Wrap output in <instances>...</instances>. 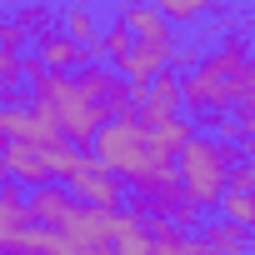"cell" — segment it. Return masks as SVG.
Here are the masks:
<instances>
[{
  "label": "cell",
  "instance_id": "cell-1",
  "mask_svg": "<svg viewBox=\"0 0 255 255\" xmlns=\"http://www.w3.org/2000/svg\"><path fill=\"white\" fill-rule=\"evenodd\" d=\"M30 105H35L40 115H50L55 130H60L65 140L85 145V150H90V140L100 135V125L115 120L110 105H105L80 75H65V70H40V75L30 80Z\"/></svg>",
  "mask_w": 255,
  "mask_h": 255
},
{
  "label": "cell",
  "instance_id": "cell-2",
  "mask_svg": "<svg viewBox=\"0 0 255 255\" xmlns=\"http://www.w3.org/2000/svg\"><path fill=\"white\" fill-rule=\"evenodd\" d=\"M250 35L245 30H230L220 45L205 50V60L180 75L185 80V110L200 120V115H215V110H235V90H240V70L250 60Z\"/></svg>",
  "mask_w": 255,
  "mask_h": 255
},
{
  "label": "cell",
  "instance_id": "cell-3",
  "mask_svg": "<svg viewBox=\"0 0 255 255\" xmlns=\"http://www.w3.org/2000/svg\"><path fill=\"white\" fill-rule=\"evenodd\" d=\"M120 15L130 20V30H135V50L125 55V60H115V70L130 80V85H150L160 70H170L175 65V25L150 5V0H120Z\"/></svg>",
  "mask_w": 255,
  "mask_h": 255
},
{
  "label": "cell",
  "instance_id": "cell-4",
  "mask_svg": "<svg viewBox=\"0 0 255 255\" xmlns=\"http://www.w3.org/2000/svg\"><path fill=\"white\" fill-rule=\"evenodd\" d=\"M240 160H245V150H235L230 140H220V135H190L185 150L175 155V170L185 180V195L200 200L205 210H215L220 195H225V185H230V170Z\"/></svg>",
  "mask_w": 255,
  "mask_h": 255
},
{
  "label": "cell",
  "instance_id": "cell-5",
  "mask_svg": "<svg viewBox=\"0 0 255 255\" xmlns=\"http://www.w3.org/2000/svg\"><path fill=\"white\" fill-rule=\"evenodd\" d=\"M90 150H95V160H100L105 170H115L120 180H140L145 170L170 165V160H160L150 130H145L135 115H115V120H105V125H100V135L90 140Z\"/></svg>",
  "mask_w": 255,
  "mask_h": 255
},
{
  "label": "cell",
  "instance_id": "cell-6",
  "mask_svg": "<svg viewBox=\"0 0 255 255\" xmlns=\"http://www.w3.org/2000/svg\"><path fill=\"white\" fill-rule=\"evenodd\" d=\"M180 195H185V180H180L175 160L145 170L140 180H130V210H135L140 220H150V215H170V210L180 205Z\"/></svg>",
  "mask_w": 255,
  "mask_h": 255
},
{
  "label": "cell",
  "instance_id": "cell-7",
  "mask_svg": "<svg viewBox=\"0 0 255 255\" xmlns=\"http://www.w3.org/2000/svg\"><path fill=\"white\" fill-rule=\"evenodd\" d=\"M85 205H100V210H120V195H125V180L115 175V170H105L100 160H95V150H85L80 155V165H75V175L65 180Z\"/></svg>",
  "mask_w": 255,
  "mask_h": 255
},
{
  "label": "cell",
  "instance_id": "cell-8",
  "mask_svg": "<svg viewBox=\"0 0 255 255\" xmlns=\"http://www.w3.org/2000/svg\"><path fill=\"white\" fill-rule=\"evenodd\" d=\"M25 185L20 180H0V255H10L15 245H20V235L35 225V210H30V200L20 195Z\"/></svg>",
  "mask_w": 255,
  "mask_h": 255
},
{
  "label": "cell",
  "instance_id": "cell-9",
  "mask_svg": "<svg viewBox=\"0 0 255 255\" xmlns=\"http://www.w3.org/2000/svg\"><path fill=\"white\" fill-rule=\"evenodd\" d=\"M5 175L20 180L25 190L55 180V170H50V160H45V145H30V140H10V145H5Z\"/></svg>",
  "mask_w": 255,
  "mask_h": 255
},
{
  "label": "cell",
  "instance_id": "cell-10",
  "mask_svg": "<svg viewBox=\"0 0 255 255\" xmlns=\"http://www.w3.org/2000/svg\"><path fill=\"white\" fill-rule=\"evenodd\" d=\"M0 135H5V140H30V145H50V140H60L55 120H50V115H40L35 105H5Z\"/></svg>",
  "mask_w": 255,
  "mask_h": 255
},
{
  "label": "cell",
  "instance_id": "cell-11",
  "mask_svg": "<svg viewBox=\"0 0 255 255\" xmlns=\"http://www.w3.org/2000/svg\"><path fill=\"white\" fill-rule=\"evenodd\" d=\"M35 50H40L45 70H80V65L90 60V50H85L75 35H65L60 25H55V30H45V35L35 40Z\"/></svg>",
  "mask_w": 255,
  "mask_h": 255
},
{
  "label": "cell",
  "instance_id": "cell-12",
  "mask_svg": "<svg viewBox=\"0 0 255 255\" xmlns=\"http://www.w3.org/2000/svg\"><path fill=\"white\" fill-rule=\"evenodd\" d=\"M200 240H205V250L210 255H250V230L240 225V220H205L200 225Z\"/></svg>",
  "mask_w": 255,
  "mask_h": 255
},
{
  "label": "cell",
  "instance_id": "cell-13",
  "mask_svg": "<svg viewBox=\"0 0 255 255\" xmlns=\"http://www.w3.org/2000/svg\"><path fill=\"white\" fill-rule=\"evenodd\" d=\"M150 5L170 20V25H200L210 15H225L230 0H150Z\"/></svg>",
  "mask_w": 255,
  "mask_h": 255
},
{
  "label": "cell",
  "instance_id": "cell-14",
  "mask_svg": "<svg viewBox=\"0 0 255 255\" xmlns=\"http://www.w3.org/2000/svg\"><path fill=\"white\" fill-rule=\"evenodd\" d=\"M130 50H135V30H130L125 15H115V20L105 25V35L90 45V60H125Z\"/></svg>",
  "mask_w": 255,
  "mask_h": 255
},
{
  "label": "cell",
  "instance_id": "cell-15",
  "mask_svg": "<svg viewBox=\"0 0 255 255\" xmlns=\"http://www.w3.org/2000/svg\"><path fill=\"white\" fill-rule=\"evenodd\" d=\"M60 30L65 35H75L85 50L100 40V25H95V5H90V0H70V5L60 10Z\"/></svg>",
  "mask_w": 255,
  "mask_h": 255
},
{
  "label": "cell",
  "instance_id": "cell-16",
  "mask_svg": "<svg viewBox=\"0 0 255 255\" xmlns=\"http://www.w3.org/2000/svg\"><path fill=\"white\" fill-rule=\"evenodd\" d=\"M195 135V125L185 120V115H170V120H160L155 130H150V140H155V150H160V160H175L180 150H185V140Z\"/></svg>",
  "mask_w": 255,
  "mask_h": 255
},
{
  "label": "cell",
  "instance_id": "cell-17",
  "mask_svg": "<svg viewBox=\"0 0 255 255\" xmlns=\"http://www.w3.org/2000/svg\"><path fill=\"white\" fill-rule=\"evenodd\" d=\"M215 210H220L225 220H240L245 230H255V190H250V185H235V180H230Z\"/></svg>",
  "mask_w": 255,
  "mask_h": 255
},
{
  "label": "cell",
  "instance_id": "cell-18",
  "mask_svg": "<svg viewBox=\"0 0 255 255\" xmlns=\"http://www.w3.org/2000/svg\"><path fill=\"white\" fill-rule=\"evenodd\" d=\"M10 20H15V25H20L25 35H35V40H40L45 30H55V25H60V15H55V10L45 5V0H30V5H15V15H10Z\"/></svg>",
  "mask_w": 255,
  "mask_h": 255
},
{
  "label": "cell",
  "instance_id": "cell-19",
  "mask_svg": "<svg viewBox=\"0 0 255 255\" xmlns=\"http://www.w3.org/2000/svg\"><path fill=\"white\" fill-rule=\"evenodd\" d=\"M20 85H25V55L5 50L0 55V95H5L10 105H20Z\"/></svg>",
  "mask_w": 255,
  "mask_h": 255
},
{
  "label": "cell",
  "instance_id": "cell-20",
  "mask_svg": "<svg viewBox=\"0 0 255 255\" xmlns=\"http://www.w3.org/2000/svg\"><path fill=\"white\" fill-rule=\"evenodd\" d=\"M235 120H245V115H255V55L245 60V70H240V90H235V110H230Z\"/></svg>",
  "mask_w": 255,
  "mask_h": 255
},
{
  "label": "cell",
  "instance_id": "cell-21",
  "mask_svg": "<svg viewBox=\"0 0 255 255\" xmlns=\"http://www.w3.org/2000/svg\"><path fill=\"white\" fill-rule=\"evenodd\" d=\"M200 215H205V205H200V200H190V195H180V205L170 210V220H175L180 230H200V225H205Z\"/></svg>",
  "mask_w": 255,
  "mask_h": 255
},
{
  "label": "cell",
  "instance_id": "cell-22",
  "mask_svg": "<svg viewBox=\"0 0 255 255\" xmlns=\"http://www.w3.org/2000/svg\"><path fill=\"white\" fill-rule=\"evenodd\" d=\"M205 60V45L195 40V45H175V70H195Z\"/></svg>",
  "mask_w": 255,
  "mask_h": 255
},
{
  "label": "cell",
  "instance_id": "cell-23",
  "mask_svg": "<svg viewBox=\"0 0 255 255\" xmlns=\"http://www.w3.org/2000/svg\"><path fill=\"white\" fill-rule=\"evenodd\" d=\"M20 40H25V30H20L15 20H0V55H5V50H20Z\"/></svg>",
  "mask_w": 255,
  "mask_h": 255
},
{
  "label": "cell",
  "instance_id": "cell-24",
  "mask_svg": "<svg viewBox=\"0 0 255 255\" xmlns=\"http://www.w3.org/2000/svg\"><path fill=\"white\" fill-rule=\"evenodd\" d=\"M230 180H235V185H250V190H255V150H245V160H240V165L230 170Z\"/></svg>",
  "mask_w": 255,
  "mask_h": 255
},
{
  "label": "cell",
  "instance_id": "cell-25",
  "mask_svg": "<svg viewBox=\"0 0 255 255\" xmlns=\"http://www.w3.org/2000/svg\"><path fill=\"white\" fill-rule=\"evenodd\" d=\"M240 125H245V140H255V115H245Z\"/></svg>",
  "mask_w": 255,
  "mask_h": 255
},
{
  "label": "cell",
  "instance_id": "cell-26",
  "mask_svg": "<svg viewBox=\"0 0 255 255\" xmlns=\"http://www.w3.org/2000/svg\"><path fill=\"white\" fill-rule=\"evenodd\" d=\"M5 145H10V140H5V135H0V175H5Z\"/></svg>",
  "mask_w": 255,
  "mask_h": 255
},
{
  "label": "cell",
  "instance_id": "cell-27",
  "mask_svg": "<svg viewBox=\"0 0 255 255\" xmlns=\"http://www.w3.org/2000/svg\"><path fill=\"white\" fill-rule=\"evenodd\" d=\"M250 255H255V230H250Z\"/></svg>",
  "mask_w": 255,
  "mask_h": 255
},
{
  "label": "cell",
  "instance_id": "cell-28",
  "mask_svg": "<svg viewBox=\"0 0 255 255\" xmlns=\"http://www.w3.org/2000/svg\"><path fill=\"white\" fill-rule=\"evenodd\" d=\"M245 150H255V140H245Z\"/></svg>",
  "mask_w": 255,
  "mask_h": 255
},
{
  "label": "cell",
  "instance_id": "cell-29",
  "mask_svg": "<svg viewBox=\"0 0 255 255\" xmlns=\"http://www.w3.org/2000/svg\"><path fill=\"white\" fill-rule=\"evenodd\" d=\"M205 255H210V250H205Z\"/></svg>",
  "mask_w": 255,
  "mask_h": 255
}]
</instances>
